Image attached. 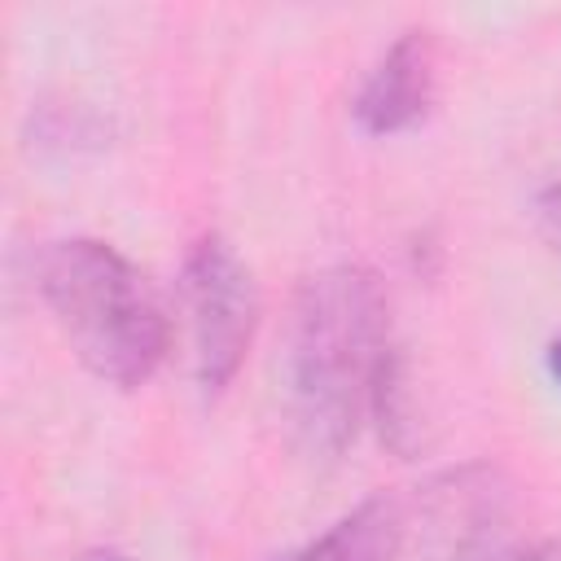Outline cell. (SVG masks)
Returning a JSON list of instances; mask_svg holds the SVG:
<instances>
[{
	"label": "cell",
	"mask_w": 561,
	"mask_h": 561,
	"mask_svg": "<svg viewBox=\"0 0 561 561\" xmlns=\"http://www.w3.org/2000/svg\"><path fill=\"white\" fill-rule=\"evenodd\" d=\"M548 373H552V381L561 386V337L548 342Z\"/></svg>",
	"instance_id": "8"
},
{
	"label": "cell",
	"mask_w": 561,
	"mask_h": 561,
	"mask_svg": "<svg viewBox=\"0 0 561 561\" xmlns=\"http://www.w3.org/2000/svg\"><path fill=\"white\" fill-rule=\"evenodd\" d=\"M539 228H543V237L557 245V254H561V184H548L543 193H539Z\"/></svg>",
	"instance_id": "6"
},
{
	"label": "cell",
	"mask_w": 561,
	"mask_h": 561,
	"mask_svg": "<svg viewBox=\"0 0 561 561\" xmlns=\"http://www.w3.org/2000/svg\"><path fill=\"white\" fill-rule=\"evenodd\" d=\"M79 561H131V557H123V552H114V548H92V552H83Z\"/></svg>",
	"instance_id": "9"
},
{
	"label": "cell",
	"mask_w": 561,
	"mask_h": 561,
	"mask_svg": "<svg viewBox=\"0 0 561 561\" xmlns=\"http://www.w3.org/2000/svg\"><path fill=\"white\" fill-rule=\"evenodd\" d=\"M35 285L79 364L105 386H145L167 355V316L145 276L96 237H66L39 254Z\"/></svg>",
	"instance_id": "2"
},
{
	"label": "cell",
	"mask_w": 561,
	"mask_h": 561,
	"mask_svg": "<svg viewBox=\"0 0 561 561\" xmlns=\"http://www.w3.org/2000/svg\"><path fill=\"white\" fill-rule=\"evenodd\" d=\"M517 561H561V535H557V539H543V543H535V548H522Z\"/></svg>",
	"instance_id": "7"
},
{
	"label": "cell",
	"mask_w": 561,
	"mask_h": 561,
	"mask_svg": "<svg viewBox=\"0 0 561 561\" xmlns=\"http://www.w3.org/2000/svg\"><path fill=\"white\" fill-rule=\"evenodd\" d=\"M394 355L386 289L359 263H333L302 280L289 320L285 390L294 430L311 451L337 456L373 412Z\"/></svg>",
	"instance_id": "1"
},
{
	"label": "cell",
	"mask_w": 561,
	"mask_h": 561,
	"mask_svg": "<svg viewBox=\"0 0 561 561\" xmlns=\"http://www.w3.org/2000/svg\"><path fill=\"white\" fill-rule=\"evenodd\" d=\"M403 504L390 495H373L337 517L320 539L302 543L280 561H394L403 543Z\"/></svg>",
	"instance_id": "5"
},
{
	"label": "cell",
	"mask_w": 561,
	"mask_h": 561,
	"mask_svg": "<svg viewBox=\"0 0 561 561\" xmlns=\"http://www.w3.org/2000/svg\"><path fill=\"white\" fill-rule=\"evenodd\" d=\"M184 307L193 329V373L202 394H224L241 373L259 329V285L241 254L219 237H202L184 259Z\"/></svg>",
	"instance_id": "3"
},
{
	"label": "cell",
	"mask_w": 561,
	"mask_h": 561,
	"mask_svg": "<svg viewBox=\"0 0 561 561\" xmlns=\"http://www.w3.org/2000/svg\"><path fill=\"white\" fill-rule=\"evenodd\" d=\"M434 105V39L430 31H403L377 66L364 75L351 114L368 136H394L416 127Z\"/></svg>",
	"instance_id": "4"
}]
</instances>
